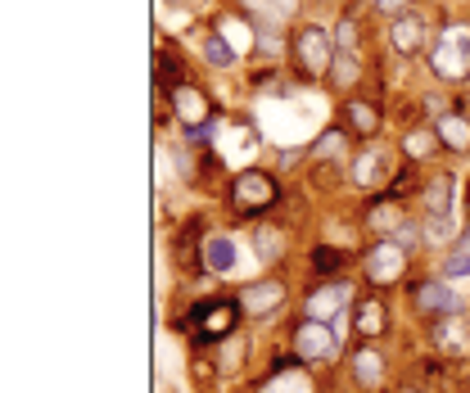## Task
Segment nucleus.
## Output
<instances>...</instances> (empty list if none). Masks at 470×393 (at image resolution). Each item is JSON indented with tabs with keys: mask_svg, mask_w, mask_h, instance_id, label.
Here are the masks:
<instances>
[{
	"mask_svg": "<svg viewBox=\"0 0 470 393\" xmlns=\"http://www.w3.org/2000/svg\"><path fill=\"white\" fill-rule=\"evenodd\" d=\"M231 204H235V213L258 217L262 208L276 204V181H271L267 172H240L235 186H231Z\"/></svg>",
	"mask_w": 470,
	"mask_h": 393,
	"instance_id": "f257e3e1",
	"label": "nucleus"
},
{
	"mask_svg": "<svg viewBox=\"0 0 470 393\" xmlns=\"http://www.w3.org/2000/svg\"><path fill=\"white\" fill-rule=\"evenodd\" d=\"M425 213H430V240H448V213H453V176H434L425 186Z\"/></svg>",
	"mask_w": 470,
	"mask_h": 393,
	"instance_id": "f03ea898",
	"label": "nucleus"
},
{
	"mask_svg": "<svg viewBox=\"0 0 470 393\" xmlns=\"http://www.w3.org/2000/svg\"><path fill=\"white\" fill-rule=\"evenodd\" d=\"M294 55H299V64H303V77H322V73L331 68V41H326V32L303 27L299 41H294Z\"/></svg>",
	"mask_w": 470,
	"mask_h": 393,
	"instance_id": "7ed1b4c3",
	"label": "nucleus"
},
{
	"mask_svg": "<svg viewBox=\"0 0 470 393\" xmlns=\"http://www.w3.org/2000/svg\"><path fill=\"white\" fill-rule=\"evenodd\" d=\"M294 348H299V358H331L335 353V330H326L322 321H308V326H299Z\"/></svg>",
	"mask_w": 470,
	"mask_h": 393,
	"instance_id": "20e7f679",
	"label": "nucleus"
},
{
	"mask_svg": "<svg viewBox=\"0 0 470 393\" xmlns=\"http://www.w3.org/2000/svg\"><path fill=\"white\" fill-rule=\"evenodd\" d=\"M344 303H349V285H344V280H335V285H326L322 294H312V298H308V317H312V321H326V317L335 321Z\"/></svg>",
	"mask_w": 470,
	"mask_h": 393,
	"instance_id": "39448f33",
	"label": "nucleus"
},
{
	"mask_svg": "<svg viewBox=\"0 0 470 393\" xmlns=\"http://www.w3.org/2000/svg\"><path fill=\"white\" fill-rule=\"evenodd\" d=\"M434 68H439V77H453V82L466 77L470 73V45L466 41L453 45V36H448V41L439 45V55H434Z\"/></svg>",
	"mask_w": 470,
	"mask_h": 393,
	"instance_id": "423d86ee",
	"label": "nucleus"
},
{
	"mask_svg": "<svg viewBox=\"0 0 470 393\" xmlns=\"http://www.w3.org/2000/svg\"><path fill=\"white\" fill-rule=\"evenodd\" d=\"M416 307H421V312H448V317H453V312L462 307V294H457L453 285H421V289H416Z\"/></svg>",
	"mask_w": 470,
	"mask_h": 393,
	"instance_id": "0eeeda50",
	"label": "nucleus"
},
{
	"mask_svg": "<svg viewBox=\"0 0 470 393\" xmlns=\"http://www.w3.org/2000/svg\"><path fill=\"white\" fill-rule=\"evenodd\" d=\"M235 321V307L231 303H213V307H204V312H195V330H199V339H218V335H227Z\"/></svg>",
	"mask_w": 470,
	"mask_h": 393,
	"instance_id": "6e6552de",
	"label": "nucleus"
},
{
	"mask_svg": "<svg viewBox=\"0 0 470 393\" xmlns=\"http://www.w3.org/2000/svg\"><path fill=\"white\" fill-rule=\"evenodd\" d=\"M366 276L371 280H393V276H403V249L398 245H375V254L366 258Z\"/></svg>",
	"mask_w": 470,
	"mask_h": 393,
	"instance_id": "1a4fd4ad",
	"label": "nucleus"
},
{
	"mask_svg": "<svg viewBox=\"0 0 470 393\" xmlns=\"http://www.w3.org/2000/svg\"><path fill=\"white\" fill-rule=\"evenodd\" d=\"M281 298H285V285L262 280V285H249V289L240 294V307H244V312H267V307H276Z\"/></svg>",
	"mask_w": 470,
	"mask_h": 393,
	"instance_id": "9d476101",
	"label": "nucleus"
},
{
	"mask_svg": "<svg viewBox=\"0 0 470 393\" xmlns=\"http://www.w3.org/2000/svg\"><path fill=\"white\" fill-rule=\"evenodd\" d=\"M172 105H177L181 123H190V127H199V123L209 118V100H204L199 91H190V86H177V91H172Z\"/></svg>",
	"mask_w": 470,
	"mask_h": 393,
	"instance_id": "9b49d317",
	"label": "nucleus"
},
{
	"mask_svg": "<svg viewBox=\"0 0 470 393\" xmlns=\"http://www.w3.org/2000/svg\"><path fill=\"white\" fill-rule=\"evenodd\" d=\"M421 45H425V27H421V18L403 14V18L393 23V50H403V55H416Z\"/></svg>",
	"mask_w": 470,
	"mask_h": 393,
	"instance_id": "f8f14e48",
	"label": "nucleus"
},
{
	"mask_svg": "<svg viewBox=\"0 0 470 393\" xmlns=\"http://www.w3.org/2000/svg\"><path fill=\"white\" fill-rule=\"evenodd\" d=\"M204 262H209V271H235V245L227 240V236H213L209 240V249H204Z\"/></svg>",
	"mask_w": 470,
	"mask_h": 393,
	"instance_id": "ddd939ff",
	"label": "nucleus"
},
{
	"mask_svg": "<svg viewBox=\"0 0 470 393\" xmlns=\"http://www.w3.org/2000/svg\"><path fill=\"white\" fill-rule=\"evenodd\" d=\"M439 140L453 145V149H470V123L457 118V114H448V118L439 123Z\"/></svg>",
	"mask_w": 470,
	"mask_h": 393,
	"instance_id": "4468645a",
	"label": "nucleus"
},
{
	"mask_svg": "<svg viewBox=\"0 0 470 393\" xmlns=\"http://www.w3.org/2000/svg\"><path fill=\"white\" fill-rule=\"evenodd\" d=\"M384 172H389L384 154L371 149V154H362V163H357V186H375V181H384Z\"/></svg>",
	"mask_w": 470,
	"mask_h": 393,
	"instance_id": "2eb2a0df",
	"label": "nucleus"
},
{
	"mask_svg": "<svg viewBox=\"0 0 470 393\" xmlns=\"http://www.w3.org/2000/svg\"><path fill=\"white\" fill-rule=\"evenodd\" d=\"M352 371H357V380L371 389V385H380V376H384V362H380L371 348H362V353L352 358Z\"/></svg>",
	"mask_w": 470,
	"mask_h": 393,
	"instance_id": "dca6fc26",
	"label": "nucleus"
},
{
	"mask_svg": "<svg viewBox=\"0 0 470 393\" xmlns=\"http://www.w3.org/2000/svg\"><path fill=\"white\" fill-rule=\"evenodd\" d=\"M262 393H312V385H308L303 376H294V371H276V376L262 385Z\"/></svg>",
	"mask_w": 470,
	"mask_h": 393,
	"instance_id": "f3484780",
	"label": "nucleus"
},
{
	"mask_svg": "<svg viewBox=\"0 0 470 393\" xmlns=\"http://www.w3.org/2000/svg\"><path fill=\"white\" fill-rule=\"evenodd\" d=\"M434 339H439V348H453V353H466L470 348L466 330H462L457 321H453V326H448V321H439V326H434Z\"/></svg>",
	"mask_w": 470,
	"mask_h": 393,
	"instance_id": "a211bd4d",
	"label": "nucleus"
},
{
	"mask_svg": "<svg viewBox=\"0 0 470 393\" xmlns=\"http://www.w3.org/2000/svg\"><path fill=\"white\" fill-rule=\"evenodd\" d=\"M357 326H362L366 335H380V330H384V307H380V303H362Z\"/></svg>",
	"mask_w": 470,
	"mask_h": 393,
	"instance_id": "6ab92c4d",
	"label": "nucleus"
},
{
	"mask_svg": "<svg viewBox=\"0 0 470 393\" xmlns=\"http://www.w3.org/2000/svg\"><path fill=\"white\" fill-rule=\"evenodd\" d=\"M425 385H430V393H453V371L444 362H430L425 367Z\"/></svg>",
	"mask_w": 470,
	"mask_h": 393,
	"instance_id": "aec40b11",
	"label": "nucleus"
},
{
	"mask_svg": "<svg viewBox=\"0 0 470 393\" xmlns=\"http://www.w3.org/2000/svg\"><path fill=\"white\" fill-rule=\"evenodd\" d=\"M430 149H434V136H430V131H407V154H412V158H425Z\"/></svg>",
	"mask_w": 470,
	"mask_h": 393,
	"instance_id": "412c9836",
	"label": "nucleus"
},
{
	"mask_svg": "<svg viewBox=\"0 0 470 393\" xmlns=\"http://www.w3.org/2000/svg\"><path fill=\"white\" fill-rule=\"evenodd\" d=\"M444 271H448L453 280L470 276V249H453V254H448V262H444Z\"/></svg>",
	"mask_w": 470,
	"mask_h": 393,
	"instance_id": "4be33fe9",
	"label": "nucleus"
},
{
	"mask_svg": "<svg viewBox=\"0 0 470 393\" xmlns=\"http://www.w3.org/2000/svg\"><path fill=\"white\" fill-rule=\"evenodd\" d=\"M312 267H317V271H335V267H344V249H331V245H326V249L312 258Z\"/></svg>",
	"mask_w": 470,
	"mask_h": 393,
	"instance_id": "5701e85b",
	"label": "nucleus"
},
{
	"mask_svg": "<svg viewBox=\"0 0 470 393\" xmlns=\"http://www.w3.org/2000/svg\"><path fill=\"white\" fill-rule=\"evenodd\" d=\"M349 114H352V127H357V131H371V127H375V114H371V109H366L362 100H352Z\"/></svg>",
	"mask_w": 470,
	"mask_h": 393,
	"instance_id": "b1692460",
	"label": "nucleus"
},
{
	"mask_svg": "<svg viewBox=\"0 0 470 393\" xmlns=\"http://www.w3.org/2000/svg\"><path fill=\"white\" fill-rule=\"evenodd\" d=\"M209 59H213V64H222V68H227V64H231L235 55H231V50H227V45H222V41H209Z\"/></svg>",
	"mask_w": 470,
	"mask_h": 393,
	"instance_id": "393cba45",
	"label": "nucleus"
},
{
	"mask_svg": "<svg viewBox=\"0 0 470 393\" xmlns=\"http://www.w3.org/2000/svg\"><path fill=\"white\" fill-rule=\"evenodd\" d=\"M258 245H262V258H276V254H281V249H276V245H281V236H267V231H258Z\"/></svg>",
	"mask_w": 470,
	"mask_h": 393,
	"instance_id": "a878e982",
	"label": "nucleus"
},
{
	"mask_svg": "<svg viewBox=\"0 0 470 393\" xmlns=\"http://www.w3.org/2000/svg\"><path fill=\"white\" fill-rule=\"evenodd\" d=\"M335 77H340V82H352V77H357V59H352V55H344V59H340Z\"/></svg>",
	"mask_w": 470,
	"mask_h": 393,
	"instance_id": "bb28decb",
	"label": "nucleus"
},
{
	"mask_svg": "<svg viewBox=\"0 0 470 393\" xmlns=\"http://www.w3.org/2000/svg\"><path fill=\"white\" fill-rule=\"evenodd\" d=\"M340 140H344L340 131H326V136H322V145H317V154H335V149H340Z\"/></svg>",
	"mask_w": 470,
	"mask_h": 393,
	"instance_id": "cd10ccee",
	"label": "nucleus"
},
{
	"mask_svg": "<svg viewBox=\"0 0 470 393\" xmlns=\"http://www.w3.org/2000/svg\"><path fill=\"white\" fill-rule=\"evenodd\" d=\"M380 9H389V14H398V9H407V0H375Z\"/></svg>",
	"mask_w": 470,
	"mask_h": 393,
	"instance_id": "c85d7f7f",
	"label": "nucleus"
},
{
	"mask_svg": "<svg viewBox=\"0 0 470 393\" xmlns=\"http://www.w3.org/2000/svg\"><path fill=\"white\" fill-rule=\"evenodd\" d=\"M340 45H349V50H352V23H344V27H340Z\"/></svg>",
	"mask_w": 470,
	"mask_h": 393,
	"instance_id": "c756f323",
	"label": "nucleus"
},
{
	"mask_svg": "<svg viewBox=\"0 0 470 393\" xmlns=\"http://www.w3.org/2000/svg\"><path fill=\"white\" fill-rule=\"evenodd\" d=\"M407 393H412V389H407Z\"/></svg>",
	"mask_w": 470,
	"mask_h": 393,
	"instance_id": "7c9ffc66",
	"label": "nucleus"
}]
</instances>
